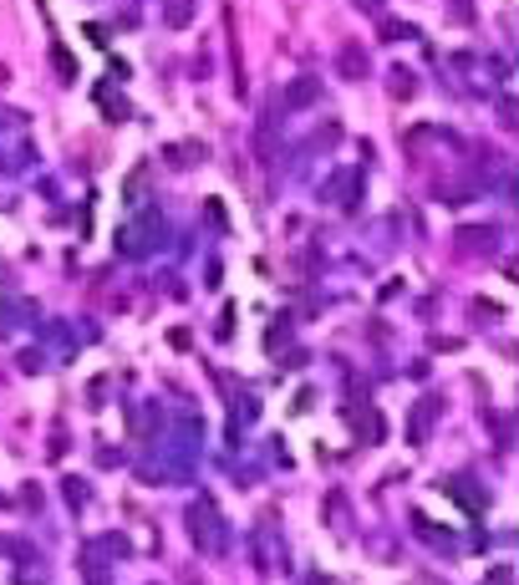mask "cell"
<instances>
[{"label":"cell","instance_id":"cell-1","mask_svg":"<svg viewBox=\"0 0 519 585\" xmlns=\"http://www.w3.org/2000/svg\"><path fill=\"white\" fill-rule=\"evenodd\" d=\"M336 72H342L346 82H362V77H367V47L346 41V47L336 51Z\"/></svg>","mask_w":519,"mask_h":585},{"label":"cell","instance_id":"cell-5","mask_svg":"<svg viewBox=\"0 0 519 585\" xmlns=\"http://www.w3.org/2000/svg\"><path fill=\"white\" fill-rule=\"evenodd\" d=\"M189 16H194V0H169V26H189Z\"/></svg>","mask_w":519,"mask_h":585},{"label":"cell","instance_id":"cell-3","mask_svg":"<svg viewBox=\"0 0 519 585\" xmlns=\"http://www.w3.org/2000/svg\"><path fill=\"white\" fill-rule=\"evenodd\" d=\"M189 520H194V539H199V545H214V550H220V535H214V509H204V504H194L189 509Z\"/></svg>","mask_w":519,"mask_h":585},{"label":"cell","instance_id":"cell-6","mask_svg":"<svg viewBox=\"0 0 519 585\" xmlns=\"http://www.w3.org/2000/svg\"><path fill=\"white\" fill-rule=\"evenodd\" d=\"M51 62H56V72H62V82H77V62L66 56L62 47H51Z\"/></svg>","mask_w":519,"mask_h":585},{"label":"cell","instance_id":"cell-8","mask_svg":"<svg viewBox=\"0 0 519 585\" xmlns=\"http://www.w3.org/2000/svg\"><path fill=\"white\" fill-rule=\"evenodd\" d=\"M402 36H412L408 26H397V21H382V41H402Z\"/></svg>","mask_w":519,"mask_h":585},{"label":"cell","instance_id":"cell-2","mask_svg":"<svg viewBox=\"0 0 519 585\" xmlns=\"http://www.w3.org/2000/svg\"><path fill=\"white\" fill-rule=\"evenodd\" d=\"M438 408H443L438 397H423V402L412 408V423H408V438H412V443H423V438H428V427L438 423Z\"/></svg>","mask_w":519,"mask_h":585},{"label":"cell","instance_id":"cell-7","mask_svg":"<svg viewBox=\"0 0 519 585\" xmlns=\"http://www.w3.org/2000/svg\"><path fill=\"white\" fill-rule=\"evenodd\" d=\"M393 97H412V72H393Z\"/></svg>","mask_w":519,"mask_h":585},{"label":"cell","instance_id":"cell-4","mask_svg":"<svg viewBox=\"0 0 519 585\" xmlns=\"http://www.w3.org/2000/svg\"><path fill=\"white\" fill-rule=\"evenodd\" d=\"M316 97H321V82H316V77H300L296 87L285 92V108H306V102H316Z\"/></svg>","mask_w":519,"mask_h":585}]
</instances>
